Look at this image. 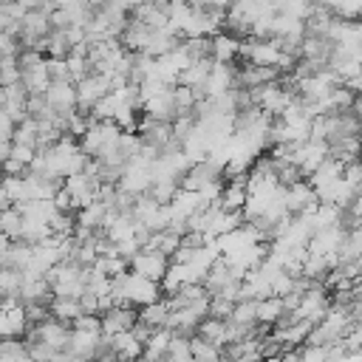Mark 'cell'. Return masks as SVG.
Returning <instances> with one entry per match:
<instances>
[{"label": "cell", "instance_id": "cell-1", "mask_svg": "<svg viewBox=\"0 0 362 362\" xmlns=\"http://www.w3.org/2000/svg\"><path fill=\"white\" fill-rule=\"evenodd\" d=\"M170 263H173L170 255H164V252H158V249H153V246H141V249L130 257V269L139 272V274L147 277V280H156V283H161V277L167 274Z\"/></svg>", "mask_w": 362, "mask_h": 362}, {"label": "cell", "instance_id": "cell-2", "mask_svg": "<svg viewBox=\"0 0 362 362\" xmlns=\"http://www.w3.org/2000/svg\"><path fill=\"white\" fill-rule=\"evenodd\" d=\"M113 90V85H110V79L105 76V74H88L85 79H79L76 82V102H79V110L82 113H90L93 110V105L102 99V96H107Z\"/></svg>", "mask_w": 362, "mask_h": 362}, {"label": "cell", "instance_id": "cell-3", "mask_svg": "<svg viewBox=\"0 0 362 362\" xmlns=\"http://www.w3.org/2000/svg\"><path fill=\"white\" fill-rule=\"evenodd\" d=\"M102 317V334L105 337H113V334H122V331H130L139 320V308L127 305V303H113L107 311L99 314Z\"/></svg>", "mask_w": 362, "mask_h": 362}, {"label": "cell", "instance_id": "cell-4", "mask_svg": "<svg viewBox=\"0 0 362 362\" xmlns=\"http://www.w3.org/2000/svg\"><path fill=\"white\" fill-rule=\"evenodd\" d=\"M45 102H48L57 113H62V116L79 110V102H76V82H71V79H51V85H48V90H45Z\"/></svg>", "mask_w": 362, "mask_h": 362}, {"label": "cell", "instance_id": "cell-5", "mask_svg": "<svg viewBox=\"0 0 362 362\" xmlns=\"http://www.w3.org/2000/svg\"><path fill=\"white\" fill-rule=\"evenodd\" d=\"M20 71H23L20 82L25 85L28 93H45V90H48V85H51V74H48L45 59H40V62H34V65H28V68H20Z\"/></svg>", "mask_w": 362, "mask_h": 362}, {"label": "cell", "instance_id": "cell-6", "mask_svg": "<svg viewBox=\"0 0 362 362\" xmlns=\"http://www.w3.org/2000/svg\"><path fill=\"white\" fill-rule=\"evenodd\" d=\"M107 339H110V351H113L119 359H124V362H136V359L141 356V351H144V345H141L130 331L113 334V337H107Z\"/></svg>", "mask_w": 362, "mask_h": 362}, {"label": "cell", "instance_id": "cell-7", "mask_svg": "<svg viewBox=\"0 0 362 362\" xmlns=\"http://www.w3.org/2000/svg\"><path fill=\"white\" fill-rule=\"evenodd\" d=\"M209 45H212V59L215 62H232L240 54V40L235 34L218 31L215 37H209Z\"/></svg>", "mask_w": 362, "mask_h": 362}, {"label": "cell", "instance_id": "cell-8", "mask_svg": "<svg viewBox=\"0 0 362 362\" xmlns=\"http://www.w3.org/2000/svg\"><path fill=\"white\" fill-rule=\"evenodd\" d=\"M170 311H173V308H170V300H167V297H158L156 303L139 308V320L147 322L150 328H164L167 320H170Z\"/></svg>", "mask_w": 362, "mask_h": 362}, {"label": "cell", "instance_id": "cell-9", "mask_svg": "<svg viewBox=\"0 0 362 362\" xmlns=\"http://www.w3.org/2000/svg\"><path fill=\"white\" fill-rule=\"evenodd\" d=\"M48 308H51V317H57V320H62V322H68V325H71L76 317L85 314L79 297H57V294H54V300L48 303Z\"/></svg>", "mask_w": 362, "mask_h": 362}, {"label": "cell", "instance_id": "cell-10", "mask_svg": "<svg viewBox=\"0 0 362 362\" xmlns=\"http://www.w3.org/2000/svg\"><path fill=\"white\" fill-rule=\"evenodd\" d=\"M195 334H201L204 339L215 342L218 348H223V345L229 342V334H226V320H218V317H204Z\"/></svg>", "mask_w": 362, "mask_h": 362}, {"label": "cell", "instance_id": "cell-11", "mask_svg": "<svg viewBox=\"0 0 362 362\" xmlns=\"http://www.w3.org/2000/svg\"><path fill=\"white\" fill-rule=\"evenodd\" d=\"M283 311H286V303H283V297H263V300H257V322L260 325H274L280 317H283Z\"/></svg>", "mask_w": 362, "mask_h": 362}, {"label": "cell", "instance_id": "cell-12", "mask_svg": "<svg viewBox=\"0 0 362 362\" xmlns=\"http://www.w3.org/2000/svg\"><path fill=\"white\" fill-rule=\"evenodd\" d=\"M0 232H6L11 240H20V235H23V212L17 206L0 209Z\"/></svg>", "mask_w": 362, "mask_h": 362}, {"label": "cell", "instance_id": "cell-13", "mask_svg": "<svg viewBox=\"0 0 362 362\" xmlns=\"http://www.w3.org/2000/svg\"><path fill=\"white\" fill-rule=\"evenodd\" d=\"M23 288V272L11 266H0V297H17Z\"/></svg>", "mask_w": 362, "mask_h": 362}, {"label": "cell", "instance_id": "cell-14", "mask_svg": "<svg viewBox=\"0 0 362 362\" xmlns=\"http://www.w3.org/2000/svg\"><path fill=\"white\" fill-rule=\"evenodd\" d=\"M14 144H31L37 147V119H23L17 127H14V136H11Z\"/></svg>", "mask_w": 362, "mask_h": 362}, {"label": "cell", "instance_id": "cell-15", "mask_svg": "<svg viewBox=\"0 0 362 362\" xmlns=\"http://www.w3.org/2000/svg\"><path fill=\"white\" fill-rule=\"evenodd\" d=\"M20 76H23V71H20L17 57H0V88L20 82Z\"/></svg>", "mask_w": 362, "mask_h": 362}, {"label": "cell", "instance_id": "cell-16", "mask_svg": "<svg viewBox=\"0 0 362 362\" xmlns=\"http://www.w3.org/2000/svg\"><path fill=\"white\" fill-rule=\"evenodd\" d=\"M167 356L170 362H189L192 359V348H189V337H173L170 348H167Z\"/></svg>", "mask_w": 362, "mask_h": 362}, {"label": "cell", "instance_id": "cell-17", "mask_svg": "<svg viewBox=\"0 0 362 362\" xmlns=\"http://www.w3.org/2000/svg\"><path fill=\"white\" fill-rule=\"evenodd\" d=\"M8 158H14V161L31 167V161L37 158V147H31V144H14V141H11V153H8Z\"/></svg>", "mask_w": 362, "mask_h": 362}, {"label": "cell", "instance_id": "cell-18", "mask_svg": "<svg viewBox=\"0 0 362 362\" xmlns=\"http://www.w3.org/2000/svg\"><path fill=\"white\" fill-rule=\"evenodd\" d=\"M8 153H11V139H3L0 136V164L8 158Z\"/></svg>", "mask_w": 362, "mask_h": 362}, {"label": "cell", "instance_id": "cell-19", "mask_svg": "<svg viewBox=\"0 0 362 362\" xmlns=\"http://www.w3.org/2000/svg\"><path fill=\"white\" fill-rule=\"evenodd\" d=\"M8 246H11V238H8L6 232H0V260H3V255L8 252Z\"/></svg>", "mask_w": 362, "mask_h": 362}, {"label": "cell", "instance_id": "cell-20", "mask_svg": "<svg viewBox=\"0 0 362 362\" xmlns=\"http://www.w3.org/2000/svg\"><path fill=\"white\" fill-rule=\"evenodd\" d=\"M93 362H124V359H119L116 354H105V356H96Z\"/></svg>", "mask_w": 362, "mask_h": 362}, {"label": "cell", "instance_id": "cell-21", "mask_svg": "<svg viewBox=\"0 0 362 362\" xmlns=\"http://www.w3.org/2000/svg\"><path fill=\"white\" fill-rule=\"evenodd\" d=\"M3 178H6V173H3V164H0V181H3Z\"/></svg>", "mask_w": 362, "mask_h": 362}]
</instances>
